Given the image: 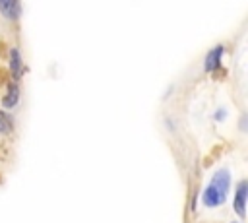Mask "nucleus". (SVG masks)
Wrapping results in <instances>:
<instances>
[{
	"label": "nucleus",
	"mask_w": 248,
	"mask_h": 223,
	"mask_svg": "<svg viewBox=\"0 0 248 223\" xmlns=\"http://www.w3.org/2000/svg\"><path fill=\"white\" fill-rule=\"evenodd\" d=\"M231 223H240V221H231Z\"/></svg>",
	"instance_id": "nucleus-9"
},
{
	"label": "nucleus",
	"mask_w": 248,
	"mask_h": 223,
	"mask_svg": "<svg viewBox=\"0 0 248 223\" xmlns=\"http://www.w3.org/2000/svg\"><path fill=\"white\" fill-rule=\"evenodd\" d=\"M246 200H248V182L238 180V184L234 188V196H232V207L240 219L246 215Z\"/></svg>",
	"instance_id": "nucleus-2"
},
{
	"label": "nucleus",
	"mask_w": 248,
	"mask_h": 223,
	"mask_svg": "<svg viewBox=\"0 0 248 223\" xmlns=\"http://www.w3.org/2000/svg\"><path fill=\"white\" fill-rule=\"evenodd\" d=\"M10 72L16 80H19L21 74H23V62H21V54H19L17 48L10 50Z\"/></svg>",
	"instance_id": "nucleus-6"
},
{
	"label": "nucleus",
	"mask_w": 248,
	"mask_h": 223,
	"mask_svg": "<svg viewBox=\"0 0 248 223\" xmlns=\"http://www.w3.org/2000/svg\"><path fill=\"white\" fill-rule=\"evenodd\" d=\"M225 116H227V111H225V109H219V111L215 112V120H225Z\"/></svg>",
	"instance_id": "nucleus-8"
},
{
	"label": "nucleus",
	"mask_w": 248,
	"mask_h": 223,
	"mask_svg": "<svg viewBox=\"0 0 248 223\" xmlns=\"http://www.w3.org/2000/svg\"><path fill=\"white\" fill-rule=\"evenodd\" d=\"M17 101H19V87H17L16 81H12V83H8V89L2 97V107L4 109H14L17 105Z\"/></svg>",
	"instance_id": "nucleus-3"
},
{
	"label": "nucleus",
	"mask_w": 248,
	"mask_h": 223,
	"mask_svg": "<svg viewBox=\"0 0 248 223\" xmlns=\"http://www.w3.org/2000/svg\"><path fill=\"white\" fill-rule=\"evenodd\" d=\"M231 186H232V175L227 167H219L209 182L205 184L203 192H202V204L203 207L207 209H217L221 206L227 204L229 200V192H231Z\"/></svg>",
	"instance_id": "nucleus-1"
},
{
	"label": "nucleus",
	"mask_w": 248,
	"mask_h": 223,
	"mask_svg": "<svg viewBox=\"0 0 248 223\" xmlns=\"http://www.w3.org/2000/svg\"><path fill=\"white\" fill-rule=\"evenodd\" d=\"M0 14L8 19L19 17V0H0Z\"/></svg>",
	"instance_id": "nucleus-5"
},
{
	"label": "nucleus",
	"mask_w": 248,
	"mask_h": 223,
	"mask_svg": "<svg viewBox=\"0 0 248 223\" xmlns=\"http://www.w3.org/2000/svg\"><path fill=\"white\" fill-rule=\"evenodd\" d=\"M223 45H217L215 48L209 50V54L205 56V72H215L221 64V56H223Z\"/></svg>",
	"instance_id": "nucleus-4"
},
{
	"label": "nucleus",
	"mask_w": 248,
	"mask_h": 223,
	"mask_svg": "<svg viewBox=\"0 0 248 223\" xmlns=\"http://www.w3.org/2000/svg\"><path fill=\"white\" fill-rule=\"evenodd\" d=\"M12 132H14V120H12V116L6 114L4 111H0V134L8 136Z\"/></svg>",
	"instance_id": "nucleus-7"
}]
</instances>
